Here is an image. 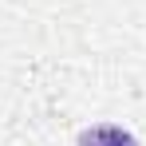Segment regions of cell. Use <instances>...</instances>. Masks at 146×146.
<instances>
[{
    "label": "cell",
    "instance_id": "cell-1",
    "mask_svg": "<svg viewBox=\"0 0 146 146\" xmlns=\"http://www.w3.org/2000/svg\"><path fill=\"white\" fill-rule=\"evenodd\" d=\"M75 146H138V138H134L130 130L115 126V122H99V126H87V130H79Z\"/></svg>",
    "mask_w": 146,
    "mask_h": 146
}]
</instances>
